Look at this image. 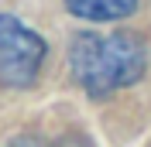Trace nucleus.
Returning a JSON list of instances; mask_svg holds the SVG:
<instances>
[{
    "label": "nucleus",
    "mask_w": 151,
    "mask_h": 147,
    "mask_svg": "<svg viewBox=\"0 0 151 147\" xmlns=\"http://www.w3.org/2000/svg\"><path fill=\"white\" fill-rule=\"evenodd\" d=\"M69 65L89 96H110L144 75L148 51L134 34H79L69 48Z\"/></svg>",
    "instance_id": "nucleus-1"
},
{
    "label": "nucleus",
    "mask_w": 151,
    "mask_h": 147,
    "mask_svg": "<svg viewBox=\"0 0 151 147\" xmlns=\"http://www.w3.org/2000/svg\"><path fill=\"white\" fill-rule=\"evenodd\" d=\"M45 41L17 17L0 14V82L14 89H28L41 72L45 62Z\"/></svg>",
    "instance_id": "nucleus-2"
},
{
    "label": "nucleus",
    "mask_w": 151,
    "mask_h": 147,
    "mask_svg": "<svg viewBox=\"0 0 151 147\" xmlns=\"http://www.w3.org/2000/svg\"><path fill=\"white\" fill-rule=\"evenodd\" d=\"M65 4L76 17L86 21H117L137 7V0H65Z\"/></svg>",
    "instance_id": "nucleus-3"
},
{
    "label": "nucleus",
    "mask_w": 151,
    "mask_h": 147,
    "mask_svg": "<svg viewBox=\"0 0 151 147\" xmlns=\"http://www.w3.org/2000/svg\"><path fill=\"white\" fill-rule=\"evenodd\" d=\"M7 147H52L45 137H35V133H21V137H14Z\"/></svg>",
    "instance_id": "nucleus-4"
},
{
    "label": "nucleus",
    "mask_w": 151,
    "mask_h": 147,
    "mask_svg": "<svg viewBox=\"0 0 151 147\" xmlns=\"http://www.w3.org/2000/svg\"><path fill=\"white\" fill-rule=\"evenodd\" d=\"M69 147H89V144H83V140H72V144H69Z\"/></svg>",
    "instance_id": "nucleus-5"
}]
</instances>
